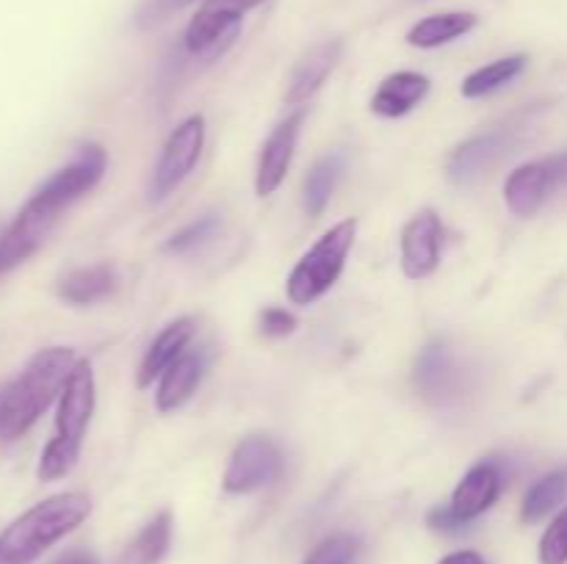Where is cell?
<instances>
[{
	"label": "cell",
	"mask_w": 567,
	"mask_h": 564,
	"mask_svg": "<svg viewBox=\"0 0 567 564\" xmlns=\"http://www.w3.org/2000/svg\"><path fill=\"white\" fill-rule=\"evenodd\" d=\"M105 164H109V155L100 144H83L70 164L55 169L28 197L20 213L11 219V224L3 227V236H0V274L17 269L39 252V247L59 224L61 213L103 180Z\"/></svg>",
	"instance_id": "cell-1"
},
{
	"label": "cell",
	"mask_w": 567,
	"mask_h": 564,
	"mask_svg": "<svg viewBox=\"0 0 567 564\" xmlns=\"http://www.w3.org/2000/svg\"><path fill=\"white\" fill-rule=\"evenodd\" d=\"M78 357L70 346H50L33 354L25 368L0 390V442H14L37 424L61 396Z\"/></svg>",
	"instance_id": "cell-2"
},
{
	"label": "cell",
	"mask_w": 567,
	"mask_h": 564,
	"mask_svg": "<svg viewBox=\"0 0 567 564\" xmlns=\"http://www.w3.org/2000/svg\"><path fill=\"white\" fill-rule=\"evenodd\" d=\"M92 512V501L83 492H59L11 520L0 531V564H33L55 542L78 529Z\"/></svg>",
	"instance_id": "cell-3"
},
{
	"label": "cell",
	"mask_w": 567,
	"mask_h": 564,
	"mask_svg": "<svg viewBox=\"0 0 567 564\" xmlns=\"http://www.w3.org/2000/svg\"><path fill=\"white\" fill-rule=\"evenodd\" d=\"M94 398H97V387H94L92 363L89 359H78L64 390L59 396L55 435L50 437L42 457H39V481L64 479L75 468L78 457H81L83 437H86L89 424H92Z\"/></svg>",
	"instance_id": "cell-4"
},
{
	"label": "cell",
	"mask_w": 567,
	"mask_h": 564,
	"mask_svg": "<svg viewBox=\"0 0 567 564\" xmlns=\"http://www.w3.org/2000/svg\"><path fill=\"white\" fill-rule=\"evenodd\" d=\"M354 236H358V219L338 221L297 260L286 282V293L293 304L308 307L336 285L354 247Z\"/></svg>",
	"instance_id": "cell-5"
},
{
	"label": "cell",
	"mask_w": 567,
	"mask_h": 564,
	"mask_svg": "<svg viewBox=\"0 0 567 564\" xmlns=\"http://www.w3.org/2000/svg\"><path fill=\"white\" fill-rule=\"evenodd\" d=\"M205 144V119L199 114L183 119L166 138L164 149L158 155L153 177H150L147 197L150 202H161L169 197L183 180L194 171Z\"/></svg>",
	"instance_id": "cell-6"
},
{
	"label": "cell",
	"mask_w": 567,
	"mask_h": 564,
	"mask_svg": "<svg viewBox=\"0 0 567 564\" xmlns=\"http://www.w3.org/2000/svg\"><path fill=\"white\" fill-rule=\"evenodd\" d=\"M567 186V153L518 166L504 182V202L520 219H529L554 191Z\"/></svg>",
	"instance_id": "cell-7"
},
{
	"label": "cell",
	"mask_w": 567,
	"mask_h": 564,
	"mask_svg": "<svg viewBox=\"0 0 567 564\" xmlns=\"http://www.w3.org/2000/svg\"><path fill=\"white\" fill-rule=\"evenodd\" d=\"M282 451L271 437L249 435L244 437L230 453L221 487L230 495H249L255 490H264L280 476Z\"/></svg>",
	"instance_id": "cell-8"
},
{
	"label": "cell",
	"mask_w": 567,
	"mask_h": 564,
	"mask_svg": "<svg viewBox=\"0 0 567 564\" xmlns=\"http://www.w3.org/2000/svg\"><path fill=\"white\" fill-rule=\"evenodd\" d=\"M413 385L426 404L446 407L460 401L468 390V370L457 363L452 348L443 341H432L421 348L415 359Z\"/></svg>",
	"instance_id": "cell-9"
},
{
	"label": "cell",
	"mask_w": 567,
	"mask_h": 564,
	"mask_svg": "<svg viewBox=\"0 0 567 564\" xmlns=\"http://www.w3.org/2000/svg\"><path fill=\"white\" fill-rule=\"evenodd\" d=\"M266 0H205L186 28V50L199 55L227 44L238 33V22Z\"/></svg>",
	"instance_id": "cell-10"
},
{
	"label": "cell",
	"mask_w": 567,
	"mask_h": 564,
	"mask_svg": "<svg viewBox=\"0 0 567 564\" xmlns=\"http://www.w3.org/2000/svg\"><path fill=\"white\" fill-rule=\"evenodd\" d=\"M402 271L408 280L435 274L443 252V221L435 210L424 208L402 230Z\"/></svg>",
	"instance_id": "cell-11"
},
{
	"label": "cell",
	"mask_w": 567,
	"mask_h": 564,
	"mask_svg": "<svg viewBox=\"0 0 567 564\" xmlns=\"http://www.w3.org/2000/svg\"><path fill=\"white\" fill-rule=\"evenodd\" d=\"M302 122L305 108H297L293 114H288L264 142V149H260L258 158V171H255V194H258V197H271V194L286 182L293 153H297L299 133H302Z\"/></svg>",
	"instance_id": "cell-12"
},
{
	"label": "cell",
	"mask_w": 567,
	"mask_h": 564,
	"mask_svg": "<svg viewBox=\"0 0 567 564\" xmlns=\"http://www.w3.org/2000/svg\"><path fill=\"white\" fill-rule=\"evenodd\" d=\"M509 153V138L504 133H480L452 149L446 158V175L454 186L465 188L480 182L482 177L496 169L498 160Z\"/></svg>",
	"instance_id": "cell-13"
},
{
	"label": "cell",
	"mask_w": 567,
	"mask_h": 564,
	"mask_svg": "<svg viewBox=\"0 0 567 564\" xmlns=\"http://www.w3.org/2000/svg\"><path fill=\"white\" fill-rule=\"evenodd\" d=\"M502 490H504L502 464H498L493 457H487L482 459V462H476L474 468L460 479V484L454 487L452 503H449V506H452L454 514L463 518L465 523H474L476 518H482V514L498 501Z\"/></svg>",
	"instance_id": "cell-14"
},
{
	"label": "cell",
	"mask_w": 567,
	"mask_h": 564,
	"mask_svg": "<svg viewBox=\"0 0 567 564\" xmlns=\"http://www.w3.org/2000/svg\"><path fill=\"white\" fill-rule=\"evenodd\" d=\"M343 55V42L341 39H324V42H316L302 59L297 61L291 72V81H288L286 103L302 108L316 92L327 83V77L332 75V70L338 66Z\"/></svg>",
	"instance_id": "cell-15"
},
{
	"label": "cell",
	"mask_w": 567,
	"mask_h": 564,
	"mask_svg": "<svg viewBox=\"0 0 567 564\" xmlns=\"http://www.w3.org/2000/svg\"><path fill=\"white\" fill-rule=\"evenodd\" d=\"M205 370H208V352L205 348H186L161 376L158 393H155L158 412L166 415L181 409L197 393L199 382L205 379Z\"/></svg>",
	"instance_id": "cell-16"
},
{
	"label": "cell",
	"mask_w": 567,
	"mask_h": 564,
	"mask_svg": "<svg viewBox=\"0 0 567 564\" xmlns=\"http://www.w3.org/2000/svg\"><path fill=\"white\" fill-rule=\"evenodd\" d=\"M192 337H194V318H188V315L166 324L164 330L158 332V337L150 343L147 352H144L142 365H138V374H136L138 390H144V387L153 385L155 379H161L164 370L169 368L183 352H186Z\"/></svg>",
	"instance_id": "cell-17"
},
{
	"label": "cell",
	"mask_w": 567,
	"mask_h": 564,
	"mask_svg": "<svg viewBox=\"0 0 567 564\" xmlns=\"http://www.w3.org/2000/svg\"><path fill=\"white\" fill-rule=\"evenodd\" d=\"M426 94H430V77L413 70L393 72L371 97V111L382 119H399V116L410 114L415 105H421Z\"/></svg>",
	"instance_id": "cell-18"
},
{
	"label": "cell",
	"mask_w": 567,
	"mask_h": 564,
	"mask_svg": "<svg viewBox=\"0 0 567 564\" xmlns=\"http://www.w3.org/2000/svg\"><path fill=\"white\" fill-rule=\"evenodd\" d=\"M347 171V153L343 149H332V153L321 155L313 166H310L308 177H305L302 186V205L305 213L310 219H319L324 213V208L330 205L332 191H336L338 180Z\"/></svg>",
	"instance_id": "cell-19"
},
{
	"label": "cell",
	"mask_w": 567,
	"mask_h": 564,
	"mask_svg": "<svg viewBox=\"0 0 567 564\" xmlns=\"http://www.w3.org/2000/svg\"><path fill=\"white\" fill-rule=\"evenodd\" d=\"M476 22H480V17L474 11H443V14L424 17L408 31V44L421 50L441 48V44H449L474 31Z\"/></svg>",
	"instance_id": "cell-20"
},
{
	"label": "cell",
	"mask_w": 567,
	"mask_h": 564,
	"mask_svg": "<svg viewBox=\"0 0 567 564\" xmlns=\"http://www.w3.org/2000/svg\"><path fill=\"white\" fill-rule=\"evenodd\" d=\"M116 288V271L114 265L97 263L86 265V269H75L70 274H64L59 280V296L66 304H94L100 299H105L109 293H114Z\"/></svg>",
	"instance_id": "cell-21"
},
{
	"label": "cell",
	"mask_w": 567,
	"mask_h": 564,
	"mask_svg": "<svg viewBox=\"0 0 567 564\" xmlns=\"http://www.w3.org/2000/svg\"><path fill=\"white\" fill-rule=\"evenodd\" d=\"M172 542V514L158 512L136 536L131 545L122 551L120 564H161L169 553Z\"/></svg>",
	"instance_id": "cell-22"
},
{
	"label": "cell",
	"mask_w": 567,
	"mask_h": 564,
	"mask_svg": "<svg viewBox=\"0 0 567 564\" xmlns=\"http://www.w3.org/2000/svg\"><path fill=\"white\" fill-rule=\"evenodd\" d=\"M526 64H529V59H526L524 53L504 55V59H496V61H491V64H485V66H480V70L471 72V75L463 81V86H460V92H463V97H468V100L487 97V94L509 86V83H513L515 77L526 70Z\"/></svg>",
	"instance_id": "cell-23"
},
{
	"label": "cell",
	"mask_w": 567,
	"mask_h": 564,
	"mask_svg": "<svg viewBox=\"0 0 567 564\" xmlns=\"http://www.w3.org/2000/svg\"><path fill=\"white\" fill-rule=\"evenodd\" d=\"M565 495L567 464L559 470H551V473H546L529 487V492L524 495V503H520V520L524 523H540V520H546L565 501Z\"/></svg>",
	"instance_id": "cell-24"
},
{
	"label": "cell",
	"mask_w": 567,
	"mask_h": 564,
	"mask_svg": "<svg viewBox=\"0 0 567 564\" xmlns=\"http://www.w3.org/2000/svg\"><path fill=\"white\" fill-rule=\"evenodd\" d=\"M219 230H221V216L205 213V216H199L197 221H192V224L183 227V230H177L172 238H166L164 252L188 254V252H194V249L205 247L210 238H216V232Z\"/></svg>",
	"instance_id": "cell-25"
},
{
	"label": "cell",
	"mask_w": 567,
	"mask_h": 564,
	"mask_svg": "<svg viewBox=\"0 0 567 564\" xmlns=\"http://www.w3.org/2000/svg\"><path fill=\"white\" fill-rule=\"evenodd\" d=\"M360 542L352 534H332L308 553L302 564H354Z\"/></svg>",
	"instance_id": "cell-26"
},
{
	"label": "cell",
	"mask_w": 567,
	"mask_h": 564,
	"mask_svg": "<svg viewBox=\"0 0 567 564\" xmlns=\"http://www.w3.org/2000/svg\"><path fill=\"white\" fill-rule=\"evenodd\" d=\"M537 556L540 564H567V506L543 531Z\"/></svg>",
	"instance_id": "cell-27"
},
{
	"label": "cell",
	"mask_w": 567,
	"mask_h": 564,
	"mask_svg": "<svg viewBox=\"0 0 567 564\" xmlns=\"http://www.w3.org/2000/svg\"><path fill=\"white\" fill-rule=\"evenodd\" d=\"M293 330H297V318H293V313H288V310L266 307L264 313H260V332H264V335L286 337L291 335Z\"/></svg>",
	"instance_id": "cell-28"
},
{
	"label": "cell",
	"mask_w": 567,
	"mask_h": 564,
	"mask_svg": "<svg viewBox=\"0 0 567 564\" xmlns=\"http://www.w3.org/2000/svg\"><path fill=\"white\" fill-rule=\"evenodd\" d=\"M426 525H430L432 531H437V534L454 536V534H463L471 523H465L463 518H457L452 506H435L430 514H426Z\"/></svg>",
	"instance_id": "cell-29"
},
{
	"label": "cell",
	"mask_w": 567,
	"mask_h": 564,
	"mask_svg": "<svg viewBox=\"0 0 567 564\" xmlns=\"http://www.w3.org/2000/svg\"><path fill=\"white\" fill-rule=\"evenodd\" d=\"M53 564H100L97 556L92 551H83V547H75V551H66L55 558Z\"/></svg>",
	"instance_id": "cell-30"
},
{
	"label": "cell",
	"mask_w": 567,
	"mask_h": 564,
	"mask_svg": "<svg viewBox=\"0 0 567 564\" xmlns=\"http://www.w3.org/2000/svg\"><path fill=\"white\" fill-rule=\"evenodd\" d=\"M437 564H485V558H482V553L476 551H457L443 556Z\"/></svg>",
	"instance_id": "cell-31"
},
{
	"label": "cell",
	"mask_w": 567,
	"mask_h": 564,
	"mask_svg": "<svg viewBox=\"0 0 567 564\" xmlns=\"http://www.w3.org/2000/svg\"><path fill=\"white\" fill-rule=\"evenodd\" d=\"M194 3V0H161V9L172 11V9H183V6Z\"/></svg>",
	"instance_id": "cell-32"
},
{
	"label": "cell",
	"mask_w": 567,
	"mask_h": 564,
	"mask_svg": "<svg viewBox=\"0 0 567 564\" xmlns=\"http://www.w3.org/2000/svg\"><path fill=\"white\" fill-rule=\"evenodd\" d=\"M0 236H3V224H0Z\"/></svg>",
	"instance_id": "cell-33"
}]
</instances>
